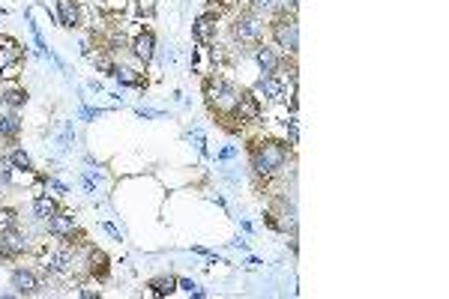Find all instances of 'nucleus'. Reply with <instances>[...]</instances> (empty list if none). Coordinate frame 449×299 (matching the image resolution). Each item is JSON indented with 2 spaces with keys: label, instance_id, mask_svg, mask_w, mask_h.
Segmentation results:
<instances>
[{
  "label": "nucleus",
  "instance_id": "nucleus-1",
  "mask_svg": "<svg viewBox=\"0 0 449 299\" xmlns=\"http://www.w3.org/2000/svg\"><path fill=\"white\" fill-rule=\"evenodd\" d=\"M284 162H288V147L282 144V141H264V144H258L252 150V171H255V177H276Z\"/></svg>",
  "mask_w": 449,
  "mask_h": 299
},
{
  "label": "nucleus",
  "instance_id": "nucleus-2",
  "mask_svg": "<svg viewBox=\"0 0 449 299\" xmlns=\"http://www.w3.org/2000/svg\"><path fill=\"white\" fill-rule=\"evenodd\" d=\"M269 33H273L276 45L282 48L284 54H297L300 48V24L293 12H276L273 24H269Z\"/></svg>",
  "mask_w": 449,
  "mask_h": 299
},
{
  "label": "nucleus",
  "instance_id": "nucleus-3",
  "mask_svg": "<svg viewBox=\"0 0 449 299\" xmlns=\"http://www.w3.org/2000/svg\"><path fill=\"white\" fill-rule=\"evenodd\" d=\"M236 99H240V87L231 84V81H225V78L207 81V102H210V108H213V111H219V114H231V117H234Z\"/></svg>",
  "mask_w": 449,
  "mask_h": 299
},
{
  "label": "nucleus",
  "instance_id": "nucleus-4",
  "mask_svg": "<svg viewBox=\"0 0 449 299\" xmlns=\"http://www.w3.org/2000/svg\"><path fill=\"white\" fill-rule=\"evenodd\" d=\"M234 39L240 45H260V36H264V21H260V15L252 10V12H240L234 21Z\"/></svg>",
  "mask_w": 449,
  "mask_h": 299
},
{
  "label": "nucleus",
  "instance_id": "nucleus-5",
  "mask_svg": "<svg viewBox=\"0 0 449 299\" xmlns=\"http://www.w3.org/2000/svg\"><path fill=\"white\" fill-rule=\"evenodd\" d=\"M255 96L267 99V102H284L288 99V84L279 75H260V81L255 84Z\"/></svg>",
  "mask_w": 449,
  "mask_h": 299
},
{
  "label": "nucleus",
  "instance_id": "nucleus-6",
  "mask_svg": "<svg viewBox=\"0 0 449 299\" xmlns=\"http://www.w3.org/2000/svg\"><path fill=\"white\" fill-rule=\"evenodd\" d=\"M27 248H30V239H27V234H21L19 228L0 234V254L3 257H21Z\"/></svg>",
  "mask_w": 449,
  "mask_h": 299
},
{
  "label": "nucleus",
  "instance_id": "nucleus-7",
  "mask_svg": "<svg viewBox=\"0 0 449 299\" xmlns=\"http://www.w3.org/2000/svg\"><path fill=\"white\" fill-rule=\"evenodd\" d=\"M258 114H260L258 96L249 93V90H240V99H236V108H234V120L249 123V120H258Z\"/></svg>",
  "mask_w": 449,
  "mask_h": 299
},
{
  "label": "nucleus",
  "instance_id": "nucleus-8",
  "mask_svg": "<svg viewBox=\"0 0 449 299\" xmlns=\"http://www.w3.org/2000/svg\"><path fill=\"white\" fill-rule=\"evenodd\" d=\"M255 60L260 66V75H279V69H282V57L264 43L255 45Z\"/></svg>",
  "mask_w": 449,
  "mask_h": 299
},
{
  "label": "nucleus",
  "instance_id": "nucleus-9",
  "mask_svg": "<svg viewBox=\"0 0 449 299\" xmlns=\"http://www.w3.org/2000/svg\"><path fill=\"white\" fill-rule=\"evenodd\" d=\"M10 285H12V290L19 296H34L39 290V278L30 270H15L12 278H10Z\"/></svg>",
  "mask_w": 449,
  "mask_h": 299
},
{
  "label": "nucleus",
  "instance_id": "nucleus-10",
  "mask_svg": "<svg viewBox=\"0 0 449 299\" xmlns=\"http://www.w3.org/2000/svg\"><path fill=\"white\" fill-rule=\"evenodd\" d=\"M45 224H48V234H51V237L66 239V237H72V230H75V215H72V213H57Z\"/></svg>",
  "mask_w": 449,
  "mask_h": 299
},
{
  "label": "nucleus",
  "instance_id": "nucleus-11",
  "mask_svg": "<svg viewBox=\"0 0 449 299\" xmlns=\"http://www.w3.org/2000/svg\"><path fill=\"white\" fill-rule=\"evenodd\" d=\"M132 54L147 66L153 60V54H156V36H153V33H138L132 39Z\"/></svg>",
  "mask_w": 449,
  "mask_h": 299
},
{
  "label": "nucleus",
  "instance_id": "nucleus-12",
  "mask_svg": "<svg viewBox=\"0 0 449 299\" xmlns=\"http://www.w3.org/2000/svg\"><path fill=\"white\" fill-rule=\"evenodd\" d=\"M45 270L51 272V276H66L72 270V252L69 248H57V252H51L45 257Z\"/></svg>",
  "mask_w": 449,
  "mask_h": 299
},
{
  "label": "nucleus",
  "instance_id": "nucleus-13",
  "mask_svg": "<svg viewBox=\"0 0 449 299\" xmlns=\"http://www.w3.org/2000/svg\"><path fill=\"white\" fill-rule=\"evenodd\" d=\"M57 15H60V24L66 30H75L81 24V10L75 0H57Z\"/></svg>",
  "mask_w": 449,
  "mask_h": 299
},
{
  "label": "nucleus",
  "instance_id": "nucleus-14",
  "mask_svg": "<svg viewBox=\"0 0 449 299\" xmlns=\"http://www.w3.org/2000/svg\"><path fill=\"white\" fill-rule=\"evenodd\" d=\"M195 36H198V43H204V45H210L216 39V15L213 12L201 15V19L195 21Z\"/></svg>",
  "mask_w": 449,
  "mask_h": 299
},
{
  "label": "nucleus",
  "instance_id": "nucleus-15",
  "mask_svg": "<svg viewBox=\"0 0 449 299\" xmlns=\"http://www.w3.org/2000/svg\"><path fill=\"white\" fill-rule=\"evenodd\" d=\"M57 213H60V206H57L54 198H48V195H36L34 198V215H36L39 222H48Z\"/></svg>",
  "mask_w": 449,
  "mask_h": 299
},
{
  "label": "nucleus",
  "instance_id": "nucleus-16",
  "mask_svg": "<svg viewBox=\"0 0 449 299\" xmlns=\"http://www.w3.org/2000/svg\"><path fill=\"white\" fill-rule=\"evenodd\" d=\"M19 132H21V120H19V114H15V111L0 117V138H3V141L19 138Z\"/></svg>",
  "mask_w": 449,
  "mask_h": 299
},
{
  "label": "nucleus",
  "instance_id": "nucleus-17",
  "mask_svg": "<svg viewBox=\"0 0 449 299\" xmlns=\"http://www.w3.org/2000/svg\"><path fill=\"white\" fill-rule=\"evenodd\" d=\"M114 78H117L120 84H126V87H141L144 84L141 75H138L135 69H129V66H114Z\"/></svg>",
  "mask_w": 449,
  "mask_h": 299
},
{
  "label": "nucleus",
  "instance_id": "nucleus-18",
  "mask_svg": "<svg viewBox=\"0 0 449 299\" xmlns=\"http://www.w3.org/2000/svg\"><path fill=\"white\" fill-rule=\"evenodd\" d=\"M15 60H19V48H15V43H3V45H0V72L12 69Z\"/></svg>",
  "mask_w": 449,
  "mask_h": 299
},
{
  "label": "nucleus",
  "instance_id": "nucleus-19",
  "mask_svg": "<svg viewBox=\"0 0 449 299\" xmlns=\"http://www.w3.org/2000/svg\"><path fill=\"white\" fill-rule=\"evenodd\" d=\"M6 159L12 162V168H19V171H34V159H30L27 153H24L21 147H15L10 156H6Z\"/></svg>",
  "mask_w": 449,
  "mask_h": 299
},
{
  "label": "nucleus",
  "instance_id": "nucleus-20",
  "mask_svg": "<svg viewBox=\"0 0 449 299\" xmlns=\"http://www.w3.org/2000/svg\"><path fill=\"white\" fill-rule=\"evenodd\" d=\"M153 294L156 296H171L177 290V278H171V276H162V278H153Z\"/></svg>",
  "mask_w": 449,
  "mask_h": 299
},
{
  "label": "nucleus",
  "instance_id": "nucleus-21",
  "mask_svg": "<svg viewBox=\"0 0 449 299\" xmlns=\"http://www.w3.org/2000/svg\"><path fill=\"white\" fill-rule=\"evenodd\" d=\"M12 228H19V213L10 210V206H0V234Z\"/></svg>",
  "mask_w": 449,
  "mask_h": 299
},
{
  "label": "nucleus",
  "instance_id": "nucleus-22",
  "mask_svg": "<svg viewBox=\"0 0 449 299\" xmlns=\"http://www.w3.org/2000/svg\"><path fill=\"white\" fill-rule=\"evenodd\" d=\"M24 102H27V90H6L3 93V105L10 108H21Z\"/></svg>",
  "mask_w": 449,
  "mask_h": 299
},
{
  "label": "nucleus",
  "instance_id": "nucleus-23",
  "mask_svg": "<svg viewBox=\"0 0 449 299\" xmlns=\"http://www.w3.org/2000/svg\"><path fill=\"white\" fill-rule=\"evenodd\" d=\"M252 10L255 12H279L282 10V0H252Z\"/></svg>",
  "mask_w": 449,
  "mask_h": 299
},
{
  "label": "nucleus",
  "instance_id": "nucleus-24",
  "mask_svg": "<svg viewBox=\"0 0 449 299\" xmlns=\"http://www.w3.org/2000/svg\"><path fill=\"white\" fill-rule=\"evenodd\" d=\"M177 287H180V290H186V294H192V296H198V299L204 296V290H201L198 285H195V281H189V278H177Z\"/></svg>",
  "mask_w": 449,
  "mask_h": 299
},
{
  "label": "nucleus",
  "instance_id": "nucleus-25",
  "mask_svg": "<svg viewBox=\"0 0 449 299\" xmlns=\"http://www.w3.org/2000/svg\"><path fill=\"white\" fill-rule=\"evenodd\" d=\"M10 180H12V162L10 159H0V186H6Z\"/></svg>",
  "mask_w": 449,
  "mask_h": 299
},
{
  "label": "nucleus",
  "instance_id": "nucleus-26",
  "mask_svg": "<svg viewBox=\"0 0 449 299\" xmlns=\"http://www.w3.org/2000/svg\"><path fill=\"white\" fill-rule=\"evenodd\" d=\"M189 138L195 141V147H198V153H201V156H207V144H204V135H201V132H198V129H195V132H192V135H189Z\"/></svg>",
  "mask_w": 449,
  "mask_h": 299
},
{
  "label": "nucleus",
  "instance_id": "nucleus-27",
  "mask_svg": "<svg viewBox=\"0 0 449 299\" xmlns=\"http://www.w3.org/2000/svg\"><path fill=\"white\" fill-rule=\"evenodd\" d=\"M48 189H51V192H54V195H66V192H69V189H66V186H63V182H60V180H54V177H51V180H48Z\"/></svg>",
  "mask_w": 449,
  "mask_h": 299
},
{
  "label": "nucleus",
  "instance_id": "nucleus-28",
  "mask_svg": "<svg viewBox=\"0 0 449 299\" xmlns=\"http://www.w3.org/2000/svg\"><path fill=\"white\" fill-rule=\"evenodd\" d=\"M138 117H162L159 111H144V108H138Z\"/></svg>",
  "mask_w": 449,
  "mask_h": 299
},
{
  "label": "nucleus",
  "instance_id": "nucleus-29",
  "mask_svg": "<svg viewBox=\"0 0 449 299\" xmlns=\"http://www.w3.org/2000/svg\"><path fill=\"white\" fill-rule=\"evenodd\" d=\"M234 156H236V147H225L222 150V159H234Z\"/></svg>",
  "mask_w": 449,
  "mask_h": 299
},
{
  "label": "nucleus",
  "instance_id": "nucleus-30",
  "mask_svg": "<svg viewBox=\"0 0 449 299\" xmlns=\"http://www.w3.org/2000/svg\"><path fill=\"white\" fill-rule=\"evenodd\" d=\"M102 228H105V230H108V234H111L114 239H120V230H117V228H114V224H102Z\"/></svg>",
  "mask_w": 449,
  "mask_h": 299
},
{
  "label": "nucleus",
  "instance_id": "nucleus-31",
  "mask_svg": "<svg viewBox=\"0 0 449 299\" xmlns=\"http://www.w3.org/2000/svg\"><path fill=\"white\" fill-rule=\"evenodd\" d=\"M138 6H141L144 12H150L153 10V0H138Z\"/></svg>",
  "mask_w": 449,
  "mask_h": 299
},
{
  "label": "nucleus",
  "instance_id": "nucleus-32",
  "mask_svg": "<svg viewBox=\"0 0 449 299\" xmlns=\"http://www.w3.org/2000/svg\"><path fill=\"white\" fill-rule=\"evenodd\" d=\"M0 105H3V93H0Z\"/></svg>",
  "mask_w": 449,
  "mask_h": 299
}]
</instances>
